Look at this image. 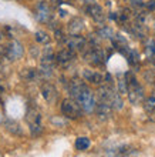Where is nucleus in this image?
I'll return each mask as SVG.
<instances>
[{
  "label": "nucleus",
  "mask_w": 155,
  "mask_h": 157,
  "mask_svg": "<svg viewBox=\"0 0 155 157\" xmlns=\"http://www.w3.org/2000/svg\"><path fill=\"white\" fill-rule=\"evenodd\" d=\"M68 90L71 99L76 100L86 113H93L95 110V106H97L95 96H94L91 89L84 82H81V80H71Z\"/></svg>",
  "instance_id": "nucleus-1"
},
{
  "label": "nucleus",
  "mask_w": 155,
  "mask_h": 157,
  "mask_svg": "<svg viewBox=\"0 0 155 157\" xmlns=\"http://www.w3.org/2000/svg\"><path fill=\"white\" fill-rule=\"evenodd\" d=\"M98 99L110 103L114 110H121L124 107V101L121 99V93L115 91L111 84H101L98 89Z\"/></svg>",
  "instance_id": "nucleus-2"
},
{
  "label": "nucleus",
  "mask_w": 155,
  "mask_h": 157,
  "mask_svg": "<svg viewBox=\"0 0 155 157\" xmlns=\"http://www.w3.org/2000/svg\"><path fill=\"white\" fill-rule=\"evenodd\" d=\"M125 78H127V84H128V99L132 104H141L144 101V89L142 86L138 83L137 77H135L134 73H131V71H127L125 73Z\"/></svg>",
  "instance_id": "nucleus-3"
},
{
  "label": "nucleus",
  "mask_w": 155,
  "mask_h": 157,
  "mask_svg": "<svg viewBox=\"0 0 155 157\" xmlns=\"http://www.w3.org/2000/svg\"><path fill=\"white\" fill-rule=\"evenodd\" d=\"M60 109H61V114H63V116L67 117V119H70V120L80 119V117H81V114H83V112H84V110L80 107V104H78L74 99H64L61 101Z\"/></svg>",
  "instance_id": "nucleus-4"
},
{
  "label": "nucleus",
  "mask_w": 155,
  "mask_h": 157,
  "mask_svg": "<svg viewBox=\"0 0 155 157\" xmlns=\"http://www.w3.org/2000/svg\"><path fill=\"white\" fill-rule=\"evenodd\" d=\"M26 123L29 127L31 136H39L43 132V123H41V114L36 109H29L26 113Z\"/></svg>",
  "instance_id": "nucleus-5"
},
{
  "label": "nucleus",
  "mask_w": 155,
  "mask_h": 157,
  "mask_svg": "<svg viewBox=\"0 0 155 157\" xmlns=\"http://www.w3.org/2000/svg\"><path fill=\"white\" fill-rule=\"evenodd\" d=\"M83 57L86 59L87 63H90L91 66L94 67L102 66L104 62L107 60L105 53L100 47H94V46H91V47H88V49H86L83 52Z\"/></svg>",
  "instance_id": "nucleus-6"
},
{
  "label": "nucleus",
  "mask_w": 155,
  "mask_h": 157,
  "mask_svg": "<svg viewBox=\"0 0 155 157\" xmlns=\"http://www.w3.org/2000/svg\"><path fill=\"white\" fill-rule=\"evenodd\" d=\"M54 63H56V56L53 54L51 47H47L44 52V56L41 57V63H40V73L44 77H50L53 75Z\"/></svg>",
  "instance_id": "nucleus-7"
},
{
  "label": "nucleus",
  "mask_w": 155,
  "mask_h": 157,
  "mask_svg": "<svg viewBox=\"0 0 155 157\" xmlns=\"http://www.w3.org/2000/svg\"><path fill=\"white\" fill-rule=\"evenodd\" d=\"M74 59H76V52L70 50L68 47L67 49H61L56 54V63L60 67H63V69H67L74 62Z\"/></svg>",
  "instance_id": "nucleus-8"
},
{
  "label": "nucleus",
  "mask_w": 155,
  "mask_h": 157,
  "mask_svg": "<svg viewBox=\"0 0 155 157\" xmlns=\"http://www.w3.org/2000/svg\"><path fill=\"white\" fill-rule=\"evenodd\" d=\"M86 12H87V14L95 21V23L102 25V23L105 21V14H104V10H102V7L100 6V4L88 3L87 4V7H86Z\"/></svg>",
  "instance_id": "nucleus-9"
},
{
  "label": "nucleus",
  "mask_w": 155,
  "mask_h": 157,
  "mask_svg": "<svg viewBox=\"0 0 155 157\" xmlns=\"http://www.w3.org/2000/svg\"><path fill=\"white\" fill-rule=\"evenodd\" d=\"M23 53H24V49H23L20 41L17 40L10 41L7 44V47H6V52H4L6 57L10 59V60H19L23 56Z\"/></svg>",
  "instance_id": "nucleus-10"
},
{
  "label": "nucleus",
  "mask_w": 155,
  "mask_h": 157,
  "mask_svg": "<svg viewBox=\"0 0 155 157\" xmlns=\"http://www.w3.org/2000/svg\"><path fill=\"white\" fill-rule=\"evenodd\" d=\"M65 44L73 52H84L87 47V40L80 34H74V36H70L65 40Z\"/></svg>",
  "instance_id": "nucleus-11"
},
{
  "label": "nucleus",
  "mask_w": 155,
  "mask_h": 157,
  "mask_svg": "<svg viewBox=\"0 0 155 157\" xmlns=\"http://www.w3.org/2000/svg\"><path fill=\"white\" fill-rule=\"evenodd\" d=\"M113 112H114V107H113L110 103L102 101V100H100L97 103V106H95V113H97L98 119L102 120V121L110 120L111 117H113Z\"/></svg>",
  "instance_id": "nucleus-12"
},
{
  "label": "nucleus",
  "mask_w": 155,
  "mask_h": 157,
  "mask_svg": "<svg viewBox=\"0 0 155 157\" xmlns=\"http://www.w3.org/2000/svg\"><path fill=\"white\" fill-rule=\"evenodd\" d=\"M83 78H84L86 82L94 84V86H101L102 83L105 82V76L101 75V73L97 70H91V69L83 70Z\"/></svg>",
  "instance_id": "nucleus-13"
},
{
  "label": "nucleus",
  "mask_w": 155,
  "mask_h": 157,
  "mask_svg": "<svg viewBox=\"0 0 155 157\" xmlns=\"http://www.w3.org/2000/svg\"><path fill=\"white\" fill-rule=\"evenodd\" d=\"M41 94H43L46 101L50 104L56 103V100H57V90H56V87L49 82H46L41 84Z\"/></svg>",
  "instance_id": "nucleus-14"
},
{
  "label": "nucleus",
  "mask_w": 155,
  "mask_h": 157,
  "mask_svg": "<svg viewBox=\"0 0 155 157\" xmlns=\"http://www.w3.org/2000/svg\"><path fill=\"white\" fill-rule=\"evenodd\" d=\"M36 17L41 23H47L51 19V9L47 6V3H40L36 9Z\"/></svg>",
  "instance_id": "nucleus-15"
},
{
  "label": "nucleus",
  "mask_w": 155,
  "mask_h": 157,
  "mask_svg": "<svg viewBox=\"0 0 155 157\" xmlns=\"http://www.w3.org/2000/svg\"><path fill=\"white\" fill-rule=\"evenodd\" d=\"M84 29V21H83L81 17H74L71 19L68 23V33L70 36H74V34H80Z\"/></svg>",
  "instance_id": "nucleus-16"
},
{
  "label": "nucleus",
  "mask_w": 155,
  "mask_h": 157,
  "mask_svg": "<svg viewBox=\"0 0 155 157\" xmlns=\"http://www.w3.org/2000/svg\"><path fill=\"white\" fill-rule=\"evenodd\" d=\"M4 127H6V130H7V132H10L12 134H14V136H20V134H21V127L16 123V121L6 120V121H4Z\"/></svg>",
  "instance_id": "nucleus-17"
},
{
  "label": "nucleus",
  "mask_w": 155,
  "mask_h": 157,
  "mask_svg": "<svg viewBox=\"0 0 155 157\" xmlns=\"http://www.w3.org/2000/svg\"><path fill=\"white\" fill-rule=\"evenodd\" d=\"M144 109H145L147 113L155 112V91H152V94H149L147 99L144 100Z\"/></svg>",
  "instance_id": "nucleus-18"
},
{
  "label": "nucleus",
  "mask_w": 155,
  "mask_h": 157,
  "mask_svg": "<svg viewBox=\"0 0 155 157\" xmlns=\"http://www.w3.org/2000/svg\"><path fill=\"white\" fill-rule=\"evenodd\" d=\"M125 56H127V60H128V63H130L131 66H138L139 64V54L137 50L130 49L127 52Z\"/></svg>",
  "instance_id": "nucleus-19"
},
{
  "label": "nucleus",
  "mask_w": 155,
  "mask_h": 157,
  "mask_svg": "<svg viewBox=\"0 0 155 157\" xmlns=\"http://www.w3.org/2000/svg\"><path fill=\"white\" fill-rule=\"evenodd\" d=\"M91 146V141L88 137H78L76 140V149L80 150V151H84V150H88Z\"/></svg>",
  "instance_id": "nucleus-20"
},
{
  "label": "nucleus",
  "mask_w": 155,
  "mask_h": 157,
  "mask_svg": "<svg viewBox=\"0 0 155 157\" xmlns=\"http://www.w3.org/2000/svg\"><path fill=\"white\" fill-rule=\"evenodd\" d=\"M97 36L100 39H113L114 37V32H113V29L111 27H108V26H102V27H100V29L97 30Z\"/></svg>",
  "instance_id": "nucleus-21"
},
{
  "label": "nucleus",
  "mask_w": 155,
  "mask_h": 157,
  "mask_svg": "<svg viewBox=\"0 0 155 157\" xmlns=\"http://www.w3.org/2000/svg\"><path fill=\"white\" fill-rule=\"evenodd\" d=\"M40 75H41L40 70H36V69H27L23 73V76H24V78L27 82H36L37 78L40 77Z\"/></svg>",
  "instance_id": "nucleus-22"
},
{
  "label": "nucleus",
  "mask_w": 155,
  "mask_h": 157,
  "mask_svg": "<svg viewBox=\"0 0 155 157\" xmlns=\"http://www.w3.org/2000/svg\"><path fill=\"white\" fill-rule=\"evenodd\" d=\"M117 84H118V91L121 93V94H127V93H128V84H127L125 75H120L118 76Z\"/></svg>",
  "instance_id": "nucleus-23"
},
{
  "label": "nucleus",
  "mask_w": 155,
  "mask_h": 157,
  "mask_svg": "<svg viewBox=\"0 0 155 157\" xmlns=\"http://www.w3.org/2000/svg\"><path fill=\"white\" fill-rule=\"evenodd\" d=\"M145 52H147L148 57L154 62V60H155V40L149 39V40L147 41V44H145Z\"/></svg>",
  "instance_id": "nucleus-24"
},
{
  "label": "nucleus",
  "mask_w": 155,
  "mask_h": 157,
  "mask_svg": "<svg viewBox=\"0 0 155 157\" xmlns=\"http://www.w3.org/2000/svg\"><path fill=\"white\" fill-rule=\"evenodd\" d=\"M36 41H39V43H41V44H46V43H49L50 37L49 34L46 33V32H43V30H39V32H36Z\"/></svg>",
  "instance_id": "nucleus-25"
},
{
  "label": "nucleus",
  "mask_w": 155,
  "mask_h": 157,
  "mask_svg": "<svg viewBox=\"0 0 155 157\" xmlns=\"http://www.w3.org/2000/svg\"><path fill=\"white\" fill-rule=\"evenodd\" d=\"M54 34H56V39H57L58 41H65V40H67V39H64V34H63V32L60 29L56 30V32H54Z\"/></svg>",
  "instance_id": "nucleus-26"
},
{
  "label": "nucleus",
  "mask_w": 155,
  "mask_h": 157,
  "mask_svg": "<svg viewBox=\"0 0 155 157\" xmlns=\"http://www.w3.org/2000/svg\"><path fill=\"white\" fill-rule=\"evenodd\" d=\"M154 67H155V60H154Z\"/></svg>",
  "instance_id": "nucleus-27"
},
{
  "label": "nucleus",
  "mask_w": 155,
  "mask_h": 157,
  "mask_svg": "<svg viewBox=\"0 0 155 157\" xmlns=\"http://www.w3.org/2000/svg\"><path fill=\"white\" fill-rule=\"evenodd\" d=\"M0 157H2V154H0Z\"/></svg>",
  "instance_id": "nucleus-28"
}]
</instances>
